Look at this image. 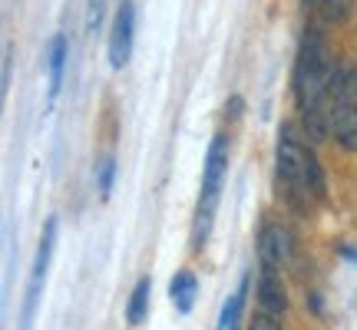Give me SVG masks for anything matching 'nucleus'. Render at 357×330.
I'll list each match as a JSON object with an SVG mask.
<instances>
[{
  "instance_id": "1",
  "label": "nucleus",
  "mask_w": 357,
  "mask_h": 330,
  "mask_svg": "<svg viewBox=\"0 0 357 330\" xmlns=\"http://www.w3.org/2000/svg\"><path fill=\"white\" fill-rule=\"evenodd\" d=\"M334 60L328 50V40L318 26H307L301 47H298V60H294V100L298 109H311L331 100V79H334Z\"/></svg>"
},
{
  "instance_id": "2",
  "label": "nucleus",
  "mask_w": 357,
  "mask_h": 330,
  "mask_svg": "<svg viewBox=\"0 0 357 330\" xmlns=\"http://www.w3.org/2000/svg\"><path fill=\"white\" fill-rule=\"evenodd\" d=\"M307 146L305 132H298L294 123H281L278 146H275V175H278L281 195L291 212H305L311 195H307Z\"/></svg>"
},
{
  "instance_id": "3",
  "label": "nucleus",
  "mask_w": 357,
  "mask_h": 330,
  "mask_svg": "<svg viewBox=\"0 0 357 330\" xmlns=\"http://www.w3.org/2000/svg\"><path fill=\"white\" fill-rule=\"evenodd\" d=\"M225 168H229V136L215 132V139L208 146V155H205V168H202V191H199L195 221H192V251H202L208 235H212V221H215L218 191H222Z\"/></svg>"
},
{
  "instance_id": "4",
  "label": "nucleus",
  "mask_w": 357,
  "mask_h": 330,
  "mask_svg": "<svg viewBox=\"0 0 357 330\" xmlns=\"http://www.w3.org/2000/svg\"><path fill=\"white\" fill-rule=\"evenodd\" d=\"M53 248H56V218H47L43 225V238H40L37 258H33V267H30V281H26L24 291V307H20V330H33V320H37V307H40V294H43V281H47V267H50Z\"/></svg>"
},
{
  "instance_id": "5",
  "label": "nucleus",
  "mask_w": 357,
  "mask_h": 330,
  "mask_svg": "<svg viewBox=\"0 0 357 330\" xmlns=\"http://www.w3.org/2000/svg\"><path fill=\"white\" fill-rule=\"evenodd\" d=\"M132 40H136V3L132 0H119L109 26V66L123 70L132 56Z\"/></svg>"
},
{
  "instance_id": "6",
  "label": "nucleus",
  "mask_w": 357,
  "mask_h": 330,
  "mask_svg": "<svg viewBox=\"0 0 357 330\" xmlns=\"http://www.w3.org/2000/svg\"><path fill=\"white\" fill-rule=\"evenodd\" d=\"M294 254V238L284 225H261L258 231V261H261V271H281V267L291 261Z\"/></svg>"
},
{
  "instance_id": "7",
  "label": "nucleus",
  "mask_w": 357,
  "mask_h": 330,
  "mask_svg": "<svg viewBox=\"0 0 357 330\" xmlns=\"http://www.w3.org/2000/svg\"><path fill=\"white\" fill-rule=\"evenodd\" d=\"M328 119H331V139L337 142V149L341 152H357V100L331 96Z\"/></svg>"
},
{
  "instance_id": "8",
  "label": "nucleus",
  "mask_w": 357,
  "mask_h": 330,
  "mask_svg": "<svg viewBox=\"0 0 357 330\" xmlns=\"http://www.w3.org/2000/svg\"><path fill=\"white\" fill-rule=\"evenodd\" d=\"M255 297H258V311H265L271 317H284V311H288V291H284V281H281L278 271H261Z\"/></svg>"
},
{
  "instance_id": "9",
  "label": "nucleus",
  "mask_w": 357,
  "mask_h": 330,
  "mask_svg": "<svg viewBox=\"0 0 357 330\" xmlns=\"http://www.w3.org/2000/svg\"><path fill=\"white\" fill-rule=\"evenodd\" d=\"M66 60H70V43H66L63 33H56L47 47V77H50V102L56 100V93L63 86V70Z\"/></svg>"
},
{
  "instance_id": "10",
  "label": "nucleus",
  "mask_w": 357,
  "mask_h": 330,
  "mask_svg": "<svg viewBox=\"0 0 357 330\" xmlns=\"http://www.w3.org/2000/svg\"><path fill=\"white\" fill-rule=\"evenodd\" d=\"M195 294H199V281L192 271H178L176 278L169 281V297H172V307L178 314H189L192 304H195Z\"/></svg>"
},
{
  "instance_id": "11",
  "label": "nucleus",
  "mask_w": 357,
  "mask_h": 330,
  "mask_svg": "<svg viewBox=\"0 0 357 330\" xmlns=\"http://www.w3.org/2000/svg\"><path fill=\"white\" fill-rule=\"evenodd\" d=\"M301 113V129H305V139L311 146H321L324 139H331V119L321 106H311V109H298Z\"/></svg>"
},
{
  "instance_id": "12",
  "label": "nucleus",
  "mask_w": 357,
  "mask_h": 330,
  "mask_svg": "<svg viewBox=\"0 0 357 330\" xmlns=\"http://www.w3.org/2000/svg\"><path fill=\"white\" fill-rule=\"evenodd\" d=\"M149 297H153V281L149 278H139L136 288L129 294V304H126V324L129 327H139L146 314H149Z\"/></svg>"
},
{
  "instance_id": "13",
  "label": "nucleus",
  "mask_w": 357,
  "mask_h": 330,
  "mask_svg": "<svg viewBox=\"0 0 357 330\" xmlns=\"http://www.w3.org/2000/svg\"><path fill=\"white\" fill-rule=\"evenodd\" d=\"M307 195H311V202L318 205L328 198V178H324V168H321L314 146H307Z\"/></svg>"
},
{
  "instance_id": "14",
  "label": "nucleus",
  "mask_w": 357,
  "mask_h": 330,
  "mask_svg": "<svg viewBox=\"0 0 357 330\" xmlns=\"http://www.w3.org/2000/svg\"><path fill=\"white\" fill-rule=\"evenodd\" d=\"M245 291H248V278H242L238 291L229 297V304L222 311V320H218V330H235L238 327V317H242V307H245Z\"/></svg>"
},
{
  "instance_id": "15",
  "label": "nucleus",
  "mask_w": 357,
  "mask_h": 330,
  "mask_svg": "<svg viewBox=\"0 0 357 330\" xmlns=\"http://www.w3.org/2000/svg\"><path fill=\"white\" fill-rule=\"evenodd\" d=\"M311 7L318 10V17H324L328 24H341L351 17V7L354 0H311Z\"/></svg>"
},
{
  "instance_id": "16",
  "label": "nucleus",
  "mask_w": 357,
  "mask_h": 330,
  "mask_svg": "<svg viewBox=\"0 0 357 330\" xmlns=\"http://www.w3.org/2000/svg\"><path fill=\"white\" fill-rule=\"evenodd\" d=\"M113 178H116V159L113 155H102L100 165H96V189H100V198H109Z\"/></svg>"
},
{
  "instance_id": "17",
  "label": "nucleus",
  "mask_w": 357,
  "mask_h": 330,
  "mask_svg": "<svg viewBox=\"0 0 357 330\" xmlns=\"http://www.w3.org/2000/svg\"><path fill=\"white\" fill-rule=\"evenodd\" d=\"M106 3L109 0H86V33H100L106 20Z\"/></svg>"
},
{
  "instance_id": "18",
  "label": "nucleus",
  "mask_w": 357,
  "mask_h": 330,
  "mask_svg": "<svg viewBox=\"0 0 357 330\" xmlns=\"http://www.w3.org/2000/svg\"><path fill=\"white\" fill-rule=\"evenodd\" d=\"M10 73H13V43H3V73H0V93L10 89Z\"/></svg>"
},
{
  "instance_id": "19",
  "label": "nucleus",
  "mask_w": 357,
  "mask_h": 330,
  "mask_svg": "<svg viewBox=\"0 0 357 330\" xmlns=\"http://www.w3.org/2000/svg\"><path fill=\"white\" fill-rule=\"evenodd\" d=\"M248 330H281V324H278V317L258 311V314H252V320H248Z\"/></svg>"
},
{
  "instance_id": "20",
  "label": "nucleus",
  "mask_w": 357,
  "mask_h": 330,
  "mask_svg": "<svg viewBox=\"0 0 357 330\" xmlns=\"http://www.w3.org/2000/svg\"><path fill=\"white\" fill-rule=\"evenodd\" d=\"M242 109H245V100L242 96H231V100L225 102V119H231V123L242 119Z\"/></svg>"
}]
</instances>
